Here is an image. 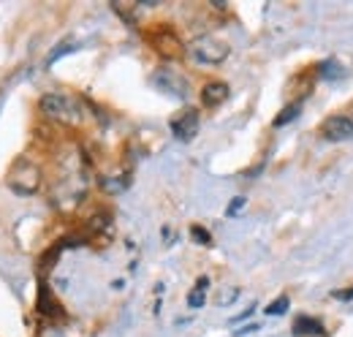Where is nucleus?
<instances>
[{"mask_svg": "<svg viewBox=\"0 0 353 337\" xmlns=\"http://www.w3.org/2000/svg\"><path fill=\"white\" fill-rule=\"evenodd\" d=\"M245 202H248L245 196H236V199H234V202L228 204V210H225V215H228V218H231V215H236V212H239L242 207H245Z\"/></svg>", "mask_w": 353, "mask_h": 337, "instance_id": "15", "label": "nucleus"}, {"mask_svg": "<svg viewBox=\"0 0 353 337\" xmlns=\"http://www.w3.org/2000/svg\"><path fill=\"white\" fill-rule=\"evenodd\" d=\"M340 74H343V68H337V63H334V60H329V63H323V66H321V77H323V79H337Z\"/></svg>", "mask_w": 353, "mask_h": 337, "instance_id": "14", "label": "nucleus"}, {"mask_svg": "<svg viewBox=\"0 0 353 337\" xmlns=\"http://www.w3.org/2000/svg\"><path fill=\"white\" fill-rule=\"evenodd\" d=\"M288 305H291V299L283 294L277 296L274 302H269V307H266V316H283L285 310H288Z\"/></svg>", "mask_w": 353, "mask_h": 337, "instance_id": "11", "label": "nucleus"}, {"mask_svg": "<svg viewBox=\"0 0 353 337\" xmlns=\"http://www.w3.org/2000/svg\"><path fill=\"white\" fill-rule=\"evenodd\" d=\"M294 335L296 337H318L323 335V324L312 316H299L296 324H294Z\"/></svg>", "mask_w": 353, "mask_h": 337, "instance_id": "8", "label": "nucleus"}, {"mask_svg": "<svg viewBox=\"0 0 353 337\" xmlns=\"http://www.w3.org/2000/svg\"><path fill=\"white\" fill-rule=\"evenodd\" d=\"M39 106L49 120H54L60 126H79V120H82L79 104L74 98L63 95V93H46V95H41Z\"/></svg>", "mask_w": 353, "mask_h": 337, "instance_id": "2", "label": "nucleus"}, {"mask_svg": "<svg viewBox=\"0 0 353 337\" xmlns=\"http://www.w3.org/2000/svg\"><path fill=\"white\" fill-rule=\"evenodd\" d=\"M228 95H231V90H228L225 82H207L201 87V104H204L207 109H215V106L225 104Z\"/></svg>", "mask_w": 353, "mask_h": 337, "instance_id": "6", "label": "nucleus"}, {"mask_svg": "<svg viewBox=\"0 0 353 337\" xmlns=\"http://www.w3.org/2000/svg\"><path fill=\"white\" fill-rule=\"evenodd\" d=\"M199 112L196 109H185L179 112L174 120H172V133H174L179 142H190L196 133H199Z\"/></svg>", "mask_w": 353, "mask_h": 337, "instance_id": "5", "label": "nucleus"}, {"mask_svg": "<svg viewBox=\"0 0 353 337\" xmlns=\"http://www.w3.org/2000/svg\"><path fill=\"white\" fill-rule=\"evenodd\" d=\"M334 296H337V299H353V289L351 291H334Z\"/></svg>", "mask_w": 353, "mask_h": 337, "instance_id": "16", "label": "nucleus"}, {"mask_svg": "<svg viewBox=\"0 0 353 337\" xmlns=\"http://www.w3.org/2000/svg\"><path fill=\"white\" fill-rule=\"evenodd\" d=\"M152 79H155V84H161L163 90L174 93V95H179V98H182V95L188 93V82H185V79H182L179 74H174L172 68H161V71H158V74H155Z\"/></svg>", "mask_w": 353, "mask_h": 337, "instance_id": "7", "label": "nucleus"}, {"mask_svg": "<svg viewBox=\"0 0 353 337\" xmlns=\"http://www.w3.org/2000/svg\"><path fill=\"white\" fill-rule=\"evenodd\" d=\"M299 112H302V104H288V106L283 109V115H277V117H274V128L288 126L291 120H296V117H299Z\"/></svg>", "mask_w": 353, "mask_h": 337, "instance_id": "10", "label": "nucleus"}, {"mask_svg": "<svg viewBox=\"0 0 353 337\" xmlns=\"http://www.w3.org/2000/svg\"><path fill=\"white\" fill-rule=\"evenodd\" d=\"M39 310H41V313H46V316L57 313V302H54V299H49V291H46V286H41V296H39Z\"/></svg>", "mask_w": 353, "mask_h": 337, "instance_id": "12", "label": "nucleus"}, {"mask_svg": "<svg viewBox=\"0 0 353 337\" xmlns=\"http://www.w3.org/2000/svg\"><path fill=\"white\" fill-rule=\"evenodd\" d=\"M190 237L199 242V245H212V237H210V231L207 229H201V226H190Z\"/></svg>", "mask_w": 353, "mask_h": 337, "instance_id": "13", "label": "nucleus"}, {"mask_svg": "<svg viewBox=\"0 0 353 337\" xmlns=\"http://www.w3.org/2000/svg\"><path fill=\"white\" fill-rule=\"evenodd\" d=\"M188 52H190L193 60H199L204 66H221L223 60L231 55V46L221 39H215V36H199L196 41H190Z\"/></svg>", "mask_w": 353, "mask_h": 337, "instance_id": "3", "label": "nucleus"}, {"mask_svg": "<svg viewBox=\"0 0 353 337\" xmlns=\"http://www.w3.org/2000/svg\"><path fill=\"white\" fill-rule=\"evenodd\" d=\"M321 133L329 142H348V139H353V120L348 115H332L323 120Z\"/></svg>", "mask_w": 353, "mask_h": 337, "instance_id": "4", "label": "nucleus"}, {"mask_svg": "<svg viewBox=\"0 0 353 337\" xmlns=\"http://www.w3.org/2000/svg\"><path fill=\"white\" fill-rule=\"evenodd\" d=\"M6 185L19 193V196H33L39 188H41V168L39 164H33L30 158L19 155L11 168H8V177H6Z\"/></svg>", "mask_w": 353, "mask_h": 337, "instance_id": "1", "label": "nucleus"}, {"mask_svg": "<svg viewBox=\"0 0 353 337\" xmlns=\"http://www.w3.org/2000/svg\"><path fill=\"white\" fill-rule=\"evenodd\" d=\"M207 286H210V278H199L196 280L193 291L188 294V307H193V310L204 307V302H207Z\"/></svg>", "mask_w": 353, "mask_h": 337, "instance_id": "9", "label": "nucleus"}]
</instances>
